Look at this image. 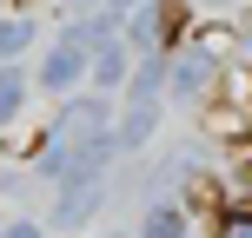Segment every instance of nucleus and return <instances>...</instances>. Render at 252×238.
Listing matches in <instances>:
<instances>
[{"label":"nucleus","mask_w":252,"mask_h":238,"mask_svg":"<svg viewBox=\"0 0 252 238\" xmlns=\"http://www.w3.org/2000/svg\"><path fill=\"white\" fill-rule=\"evenodd\" d=\"M73 73H80V47H60V53L47 60V86H66Z\"/></svg>","instance_id":"obj_1"},{"label":"nucleus","mask_w":252,"mask_h":238,"mask_svg":"<svg viewBox=\"0 0 252 238\" xmlns=\"http://www.w3.org/2000/svg\"><path fill=\"white\" fill-rule=\"evenodd\" d=\"M146 238H179V218H173V212H159V218L146 225Z\"/></svg>","instance_id":"obj_3"},{"label":"nucleus","mask_w":252,"mask_h":238,"mask_svg":"<svg viewBox=\"0 0 252 238\" xmlns=\"http://www.w3.org/2000/svg\"><path fill=\"white\" fill-rule=\"evenodd\" d=\"M7 238H33V232H27V225H20V232H7Z\"/></svg>","instance_id":"obj_5"},{"label":"nucleus","mask_w":252,"mask_h":238,"mask_svg":"<svg viewBox=\"0 0 252 238\" xmlns=\"http://www.w3.org/2000/svg\"><path fill=\"white\" fill-rule=\"evenodd\" d=\"M93 73H100V79H106V86H113V79H120V47H106V53H100V60H93Z\"/></svg>","instance_id":"obj_2"},{"label":"nucleus","mask_w":252,"mask_h":238,"mask_svg":"<svg viewBox=\"0 0 252 238\" xmlns=\"http://www.w3.org/2000/svg\"><path fill=\"white\" fill-rule=\"evenodd\" d=\"M13 113V79H0V119Z\"/></svg>","instance_id":"obj_4"}]
</instances>
